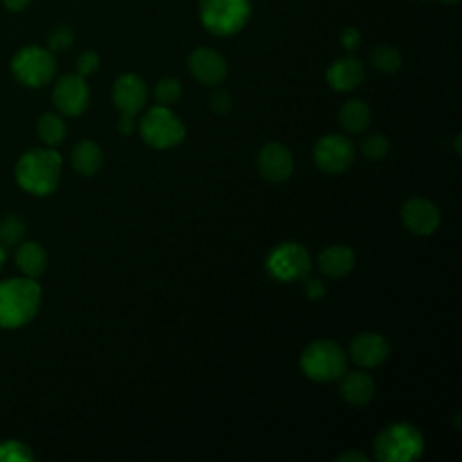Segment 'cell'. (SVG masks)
<instances>
[{"label":"cell","instance_id":"obj_1","mask_svg":"<svg viewBox=\"0 0 462 462\" xmlns=\"http://www.w3.org/2000/svg\"><path fill=\"white\" fill-rule=\"evenodd\" d=\"M61 173V157L54 148H36L16 162V182L32 195H49L56 189Z\"/></svg>","mask_w":462,"mask_h":462},{"label":"cell","instance_id":"obj_2","mask_svg":"<svg viewBox=\"0 0 462 462\" xmlns=\"http://www.w3.org/2000/svg\"><path fill=\"white\" fill-rule=\"evenodd\" d=\"M42 289L34 278L0 282V327L16 328L29 323L40 307Z\"/></svg>","mask_w":462,"mask_h":462},{"label":"cell","instance_id":"obj_3","mask_svg":"<svg viewBox=\"0 0 462 462\" xmlns=\"http://www.w3.org/2000/svg\"><path fill=\"white\" fill-rule=\"evenodd\" d=\"M374 451L381 462H410L420 458L424 451V439L415 426L408 422H395L386 426L375 437Z\"/></svg>","mask_w":462,"mask_h":462},{"label":"cell","instance_id":"obj_4","mask_svg":"<svg viewBox=\"0 0 462 462\" xmlns=\"http://www.w3.org/2000/svg\"><path fill=\"white\" fill-rule=\"evenodd\" d=\"M199 18L211 34H236L251 18V0H199Z\"/></svg>","mask_w":462,"mask_h":462},{"label":"cell","instance_id":"obj_5","mask_svg":"<svg viewBox=\"0 0 462 462\" xmlns=\"http://www.w3.org/2000/svg\"><path fill=\"white\" fill-rule=\"evenodd\" d=\"M303 374L318 383H328L339 379L346 370L345 350L330 339L312 341L300 357Z\"/></svg>","mask_w":462,"mask_h":462},{"label":"cell","instance_id":"obj_6","mask_svg":"<svg viewBox=\"0 0 462 462\" xmlns=\"http://www.w3.org/2000/svg\"><path fill=\"white\" fill-rule=\"evenodd\" d=\"M139 132L146 144L159 150L177 146L186 135L182 121L168 106L162 105H157L144 114Z\"/></svg>","mask_w":462,"mask_h":462},{"label":"cell","instance_id":"obj_7","mask_svg":"<svg viewBox=\"0 0 462 462\" xmlns=\"http://www.w3.org/2000/svg\"><path fill=\"white\" fill-rule=\"evenodd\" d=\"M11 70L14 78L31 88H38L47 85L56 74V60L49 49H42L36 45L20 49L13 61Z\"/></svg>","mask_w":462,"mask_h":462},{"label":"cell","instance_id":"obj_8","mask_svg":"<svg viewBox=\"0 0 462 462\" xmlns=\"http://www.w3.org/2000/svg\"><path fill=\"white\" fill-rule=\"evenodd\" d=\"M312 267L309 251L298 242H283L276 245L267 260V273L280 282H294L305 278Z\"/></svg>","mask_w":462,"mask_h":462},{"label":"cell","instance_id":"obj_9","mask_svg":"<svg viewBox=\"0 0 462 462\" xmlns=\"http://www.w3.org/2000/svg\"><path fill=\"white\" fill-rule=\"evenodd\" d=\"M312 157L319 170L327 173H341L354 162L356 150L352 141L345 135L328 134L316 141Z\"/></svg>","mask_w":462,"mask_h":462},{"label":"cell","instance_id":"obj_10","mask_svg":"<svg viewBox=\"0 0 462 462\" xmlns=\"http://www.w3.org/2000/svg\"><path fill=\"white\" fill-rule=\"evenodd\" d=\"M52 101L63 116L76 117L88 105V87L79 74L61 76L52 88Z\"/></svg>","mask_w":462,"mask_h":462},{"label":"cell","instance_id":"obj_11","mask_svg":"<svg viewBox=\"0 0 462 462\" xmlns=\"http://www.w3.org/2000/svg\"><path fill=\"white\" fill-rule=\"evenodd\" d=\"M188 67L193 78L204 85H218L227 76V63L220 52L209 47H197L188 56Z\"/></svg>","mask_w":462,"mask_h":462},{"label":"cell","instance_id":"obj_12","mask_svg":"<svg viewBox=\"0 0 462 462\" xmlns=\"http://www.w3.org/2000/svg\"><path fill=\"white\" fill-rule=\"evenodd\" d=\"M401 217L404 226L413 233V235H431L440 222V213L437 206L424 199V197H413L404 202L401 209Z\"/></svg>","mask_w":462,"mask_h":462},{"label":"cell","instance_id":"obj_13","mask_svg":"<svg viewBox=\"0 0 462 462\" xmlns=\"http://www.w3.org/2000/svg\"><path fill=\"white\" fill-rule=\"evenodd\" d=\"M146 83L137 74H123L112 87V101L121 114L135 116L146 103Z\"/></svg>","mask_w":462,"mask_h":462},{"label":"cell","instance_id":"obj_14","mask_svg":"<svg viewBox=\"0 0 462 462\" xmlns=\"http://www.w3.org/2000/svg\"><path fill=\"white\" fill-rule=\"evenodd\" d=\"M388 354H390V345L386 337L375 332H363L356 336L350 343L352 361L365 368H374L383 365Z\"/></svg>","mask_w":462,"mask_h":462},{"label":"cell","instance_id":"obj_15","mask_svg":"<svg viewBox=\"0 0 462 462\" xmlns=\"http://www.w3.org/2000/svg\"><path fill=\"white\" fill-rule=\"evenodd\" d=\"M294 168L292 153L282 143H267L258 153V170L271 182H282L291 177Z\"/></svg>","mask_w":462,"mask_h":462},{"label":"cell","instance_id":"obj_16","mask_svg":"<svg viewBox=\"0 0 462 462\" xmlns=\"http://www.w3.org/2000/svg\"><path fill=\"white\" fill-rule=\"evenodd\" d=\"M363 79L365 67L354 56L339 58L327 69V83L339 92H348L356 88L359 83H363Z\"/></svg>","mask_w":462,"mask_h":462},{"label":"cell","instance_id":"obj_17","mask_svg":"<svg viewBox=\"0 0 462 462\" xmlns=\"http://www.w3.org/2000/svg\"><path fill=\"white\" fill-rule=\"evenodd\" d=\"M341 395L345 401H348L354 406H365L372 401L375 393V383L374 379L365 372H352L341 375Z\"/></svg>","mask_w":462,"mask_h":462},{"label":"cell","instance_id":"obj_18","mask_svg":"<svg viewBox=\"0 0 462 462\" xmlns=\"http://www.w3.org/2000/svg\"><path fill=\"white\" fill-rule=\"evenodd\" d=\"M354 251L346 245H330L319 253L318 263L323 274L330 278H341L354 267Z\"/></svg>","mask_w":462,"mask_h":462},{"label":"cell","instance_id":"obj_19","mask_svg":"<svg viewBox=\"0 0 462 462\" xmlns=\"http://www.w3.org/2000/svg\"><path fill=\"white\" fill-rule=\"evenodd\" d=\"M16 265L27 278H38L47 267V253L38 242H25L16 249Z\"/></svg>","mask_w":462,"mask_h":462},{"label":"cell","instance_id":"obj_20","mask_svg":"<svg viewBox=\"0 0 462 462\" xmlns=\"http://www.w3.org/2000/svg\"><path fill=\"white\" fill-rule=\"evenodd\" d=\"M70 159H72L74 168L81 175H88V177L94 175L103 164L101 148L94 141H88V139L76 143V146L72 148Z\"/></svg>","mask_w":462,"mask_h":462},{"label":"cell","instance_id":"obj_21","mask_svg":"<svg viewBox=\"0 0 462 462\" xmlns=\"http://www.w3.org/2000/svg\"><path fill=\"white\" fill-rule=\"evenodd\" d=\"M339 125L350 134H361L370 125V108L361 99L346 101L339 110Z\"/></svg>","mask_w":462,"mask_h":462},{"label":"cell","instance_id":"obj_22","mask_svg":"<svg viewBox=\"0 0 462 462\" xmlns=\"http://www.w3.org/2000/svg\"><path fill=\"white\" fill-rule=\"evenodd\" d=\"M36 130H38L40 139H42L47 146H51V148L58 146V144L65 139V134H67L65 121H63L58 114H52V112H47V114H43V116L38 119Z\"/></svg>","mask_w":462,"mask_h":462},{"label":"cell","instance_id":"obj_23","mask_svg":"<svg viewBox=\"0 0 462 462\" xmlns=\"http://www.w3.org/2000/svg\"><path fill=\"white\" fill-rule=\"evenodd\" d=\"M370 63L379 72L392 74V72L399 70L402 60H401V54L395 47L383 43V45H377L370 51Z\"/></svg>","mask_w":462,"mask_h":462},{"label":"cell","instance_id":"obj_24","mask_svg":"<svg viewBox=\"0 0 462 462\" xmlns=\"http://www.w3.org/2000/svg\"><path fill=\"white\" fill-rule=\"evenodd\" d=\"M25 235V222L16 217L9 215L0 222V245L2 247H14Z\"/></svg>","mask_w":462,"mask_h":462},{"label":"cell","instance_id":"obj_25","mask_svg":"<svg viewBox=\"0 0 462 462\" xmlns=\"http://www.w3.org/2000/svg\"><path fill=\"white\" fill-rule=\"evenodd\" d=\"M182 96V85L175 78H162L153 87V97L157 105L170 106Z\"/></svg>","mask_w":462,"mask_h":462},{"label":"cell","instance_id":"obj_26","mask_svg":"<svg viewBox=\"0 0 462 462\" xmlns=\"http://www.w3.org/2000/svg\"><path fill=\"white\" fill-rule=\"evenodd\" d=\"M34 455L31 448L18 440H5L0 444V462H29Z\"/></svg>","mask_w":462,"mask_h":462},{"label":"cell","instance_id":"obj_27","mask_svg":"<svg viewBox=\"0 0 462 462\" xmlns=\"http://www.w3.org/2000/svg\"><path fill=\"white\" fill-rule=\"evenodd\" d=\"M388 150H390V143L381 134H372V135L365 137L363 143H361V152L370 161L383 159L388 153Z\"/></svg>","mask_w":462,"mask_h":462},{"label":"cell","instance_id":"obj_28","mask_svg":"<svg viewBox=\"0 0 462 462\" xmlns=\"http://www.w3.org/2000/svg\"><path fill=\"white\" fill-rule=\"evenodd\" d=\"M74 43V31L67 25H58L49 32L47 47L51 52H65Z\"/></svg>","mask_w":462,"mask_h":462},{"label":"cell","instance_id":"obj_29","mask_svg":"<svg viewBox=\"0 0 462 462\" xmlns=\"http://www.w3.org/2000/svg\"><path fill=\"white\" fill-rule=\"evenodd\" d=\"M97 67H99V56L94 51H85L76 60V70H78L76 74H79L83 78L94 74L97 70Z\"/></svg>","mask_w":462,"mask_h":462},{"label":"cell","instance_id":"obj_30","mask_svg":"<svg viewBox=\"0 0 462 462\" xmlns=\"http://www.w3.org/2000/svg\"><path fill=\"white\" fill-rule=\"evenodd\" d=\"M209 105H211L213 112L224 116V114H227L233 108V99H231V96L226 90H215L211 94Z\"/></svg>","mask_w":462,"mask_h":462},{"label":"cell","instance_id":"obj_31","mask_svg":"<svg viewBox=\"0 0 462 462\" xmlns=\"http://www.w3.org/2000/svg\"><path fill=\"white\" fill-rule=\"evenodd\" d=\"M339 42H341V47H343L345 51L354 52V51L359 47V43H361V34H359V31H357V29H354V27H346V29H343V31H341Z\"/></svg>","mask_w":462,"mask_h":462},{"label":"cell","instance_id":"obj_32","mask_svg":"<svg viewBox=\"0 0 462 462\" xmlns=\"http://www.w3.org/2000/svg\"><path fill=\"white\" fill-rule=\"evenodd\" d=\"M325 292H327V289H325V283H323L321 280H318V278H307V282H305V294H307L309 298L319 300V298L325 296Z\"/></svg>","mask_w":462,"mask_h":462},{"label":"cell","instance_id":"obj_33","mask_svg":"<svg viewBox=\"0 0 462 462\" xmlns=\"http://www.w3.org/2000/svg\"><path fill=\"white\" fill-rule=\"evenodd\" d=\"M117 128L123 135H132L135 130V123H134V116L132 114H121Z\"/></svg>","mask_w":462,"mask_h":462},{"label":"cell","instance_id":"obj_34","mask_svg":"<svg viewBox=\"0 0 462 462\" xmlns=\"http://www.w3.org/2000/svg\"><path fill=\"white\" fill-rule=\"evenodd\" d=\"M336 460L337 462H368V457L357 449H350V451H345L343 455H339Z\"/></svg>","mask_w":462,"mask_h":462},{"label":"cell","instance_id":"obj_35","mask_svg":"<svg viewBox=\"0 0 462 462\" xmlns=\"http://www.w3.org/2000/svg\"><path fill=\"white\" fill-rule=\"evenodd\" d=\"M2 2L9 11H22L31 4V0H2Z\"/></svg>","mask_w":462,"mask_h":462},{"label":"cell","instance_id":"obj_36","mask_svg":"<svg viewBox=\"0 0 462 462\" xmlns=\"http://www.w3.org/2000/svg\"><path fill=\"white\" fill-rule=\"evenodd\" d=\"M439 2H442V4H448V5H453V4H457L458 0H439Z\"/></svg>","mask_w":462,"mask_h":462},{"label":"cell","instance_id":"obj_37","mask_svg":"<svg viewBox=\"0 0 462 462\" xmlns=\"http://www.w3.org/2000/svg\"><path fill=\"white\" fill-rule=\"evenodd\" d=\"M2 263H4V247L0 245V267H2Z\"/></svg>","mask_w":462,"mask_h":462}]
</instances>
